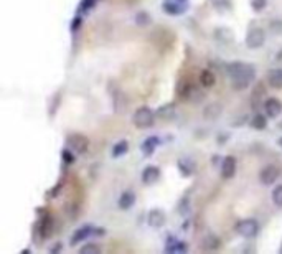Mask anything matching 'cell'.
I'll use <instances>...</instances> for the list:
<instances>
[{
    "instance_id": "obj_1",
    "label": "cell",
    "mask_w": 282,
    "mask_h": 254,
    "mask_svg": "<svg viewBox=\"0 0 282 254\" xmlns=\"http://www.w3.org/2000/svg\"><path fill=\"white\" fill-rule=\"evenodd\" d=\"M228 75L231 78V86L234 89L243 91L253 83L256 71L253 65L241 63V61H234V63L228 65Z\"/></svg>"
},
{
    "instance_id": "obj_6",
    "label": "cell",
    "mask_w": 282,
    "mask_h": 254,
    "mask_svg": "<svg viewBox=\"0 0 282 254\" xmlns=\"http://www.w3.org/2000/svg\"><path fill=\"white\" fill-rule=\"evenodd\" d=\"M68 145L76 154H84L89 149V141L84 136H81V134H73L68 139Z\"/></svg>"
},
{
    "instance_id": "obj_12",
    "label": "cell",
    "mask_w": 282,
    "mask_h": 254,
    "mask_svg": "<svg viewBox=\"0 0 282 254\" xmlns=\"http://www.w3.org/2000/svg\"><path fill=\"white\" fill-rule=\"evenodd\" d=\"M268 83L271 85V87H274V89H281L282 87V70H279V68L271 70L268 75Z\"/></svg>"
},
{
    "instance_id": "obj_16",
    "label": "cell",
    "mask_w": 282,
    "mask_h": 254,
    "mask_svg": "<svg viewBox=\"0 0 282 254\" xmlns=\"http://www.w3.org/2000/svg\"><path fill=\"white\" fill-rule=\"evenodd\" d=\"M200 83H202V86L205 87H213L214 83H216V76H214L213 71L205 70L202 71V75H200Z\"/></svg>"
},
{
    "instance_id": "obj_11",
    "label": "cell",
    "mask_w": 282,
    "mask_h": 254,
    "mask_svg": "<svg viewBox=\"0 0 282 254\" xmlns=\"http://www.w3.org/2000/svg\"><path fill=\"white\" fill-rule=\"evenodd\" d=\"M93 233H94V228H91V226L79 228V230L73 235V238H71V245H73V246L78 245V241H83V240H86V238L93 236Z\"/></svg>"
},
{
    "instance_id": "obj_10",
    "label": "cell",
    "mask_w": 282,
    "mask_h": 254,
    "mask_svg": "<svg viewBox=\"0 0 282 254\" xmlns=\"http://www.w3.org/2000/svg\"><path fill=\"white\" fill-rule=\"evenodd\" d=\"M158 178H160V170H158L157 167H153V165H148V167L143 169L142 181L145 185H153Z\"/></svg>"
},
{
    "instance_id": "obj_3",
    "label": "cell",
    "mask_w": 282,
    "mask_h": 254,
    "mask_svg": "<svg viewBox=\"0 0 282 254\" xmlns=\"http://www.w3.org/2000/svg\"><path fill=\"white\" fill-rule=\"evenodd\" d=\"M236 231L243 238H254L259 231V225L253 218H248V220H241L236 223Z\"/></svg>"
},
{
    "instance_id": "obj_7",
    "label": "cell",
    "mask_w": 282,
    "mask_h": 254,
    "mask_svg": "<svg viewBox=\"0 0 282 254\" xmlns=\"http://www.w3.org/2000/svg\"><path fill=\"white\" fill-rule=\"evenodd\" d=\"M167 221V216H165V211L163 210H158V208H153L148 211V216H147V223L150 228H162L165 225Z\"/></svg>"
},
{
    "instance_id": "obj_9",
    "label": "cell",
    "mask_w": 282,
    "mask_h": 254,
    "mask_svg": "<svg viewBox=\"0 0 282 254\" xmlns=\"http://www.w3.org/2000/svg\"><path fill=\"white\" fill-rule=\"evenodd\" d=\"M264 111L269 117H278L282 112V102L279 99H276V97H269L264 102Z\"/></svg>"
},
{
    "instance_id": "obj_21",
    "label": "cell",
    "mask_w": 282,
    "mask_h": 254,
    "mask_svg": "<svg viewBox=\"0 0 282 254\" xmlns=\"http://www.w3.org/2000/svg\"><path fill=\"white\" fill-rule=\"evenodd\" d=\"M81 254H99L101 253V248L94 245V243H88V245H84L83 248L79 250Z\"/></svg>"
},
{
    "instance_id": "obj_22",
    "label": "cell",
    "mask_w": 282,
    "mask_h": 254,
    "mask_svg": "<svg viewBox=\"0 0 282 254\" xmlns=\"http://www.w3.org/2000/svg\"><path fill=\"white\" fill-rule=\"evenodd\" d=\"M273 201L276 206H282V185H278L273 190Z\"/></svg>"
},
{
    "instance_id": "obj_25",
    "label": "cell",
    "mask_w": 282,
    "mask_h": 254,
    "mask_svg": "<svg viewBox=\"0 0 282 254\" xmlns=\"http://www.w3.org/2000/svg\"><path fill=\"white\" fill-rule=\"evenodd\" d=\"M251 7H253L256 12H261L263 8H266V0H253V2H251Z\"/></svg>"
},
{
    "instance_id": "obj_4",
    "label": "cell",
    "mask_w": 282,
    "mask_h": 254,
    "mask_svg": "<svg viewBox=\"0 0 282 254\" xmlns=\"http://www.w3.org/2000/svg\"><path fill=\"white\" fill-rule=\"evenodd\" d=\"M264 40H266V35H264V30L259 28V27H253L249 28L248 35H246V45L248 48H261L264 45Z\"/></svg>"
},
{
    "instance_id": "obj_17",
    "label": "cell",
    "mask_w": 282,
    "mask_h": 254,
    "mask_svg": "<svg viewBox=\"0 0 282 254\" xmlns=\"http://www.w3.org/2000/svg\"><path fill=\"white\" fill-rule=\"evenodd\" d=\"M157 145H158V137H148L145 139V142L142 144V152L145 155H152Z\"/></svg>"
},
{
    "instance_id": "obj_24",
    "label": "cell",
    "mask_w": 282,
    "mask_h": 254,
    "mask_svg": "<svg viewBox=\"0 0 282 254\" xmlns=\"http://www.w3.org/2000/svg\"><path fill=\"white\" fill-rule=\"evenodd\" d=\"M183 162H185V160H180V162H178V169H180V172L185 175V177H188V175L192 173V170H193V165H187Z\"/></svg>"
},
{
    "instance_id": "obj_19",
    "label": "cell",
    "mask_w": 282,
    "mask_h": 254,
    "mask_svg": "<svg viewBox=\"0 0 282 254\" xmlns=\"http://www.w3.org/2000/svg\"><path fill=\"white\" fill-rule=\"evenodd\" d=\"M251 126H253L254 129H258V131H261V129H266L268 121H266V117L263 116V114H256V116L251 119Z\"/></svg>"
},
{
    "instance_id": "obj_26",
    "label": "cell",
    "mask_w": 282,
    "mask_h": 254,
    "mask_svg": "<svg viewBox=\"0 0 282 254\" xmlns=\"http://www.w3.org/2000/svg\"><path fill=\"white\" fill-rule=\"evenodd\" d=\"M94 3H96V0H83V5H81V7H83V8H91Z\"/></svg>"
},
{
    "instance_id": "obj_14",
    "label": "cell",
    "mask_w": 282,
    "mask_h": 254,
    "mask_svg": "<svg viewBox=\"0 0 282 254\" xmlns=\"http://www.w3.org/2000/svg\"><path fill=\"white\" fill-rule=\"evenodd\" d=\"M136 203V195L132 191H124L121 196H119V208L122 210H129L132 208Z\"/></svg>"
},
{
    "instance_id": "obj_2",
    "label": "cell",
    "mask_w": 282,
    "mask_h": 254,
    "mask_svg": "<svg viewBox=\"0 0 282 254\" xmlns=\"http://www.w3.org/2000/svg\"><path fill=\"white\" fill-rule=\"evenodd\" d=\"M153 121H155V114L150 107L142 106L139 109H136L134 117H132V122L137 129H148L153 126Z\"/></svg>"
},
{
    "instance_id": "obj_15",
    "label": "cell",
    "mask_w": 282,
    "mask_h": 254,
    "mask_svg": "<svg viewBox=\"0 0 282 254\" xmlns=\"http://www.w3.org/2000/svg\"><path fill=\"white\" fill-rule=\"evenodd\" d=\"M188 250V246L185 243L175 240V238H168V245H167V251L168 253H185Z\"/></svg>"
},
{
    "instance_id": "obj_23",
    "label": "cell",
    "mask_w": 282,
    "mask_h": 254,
    "mask_svg": "<svg viewBox=\"0 0 282 254\" xmlns=\"http://www.w3.org/2000/svg\"><path fill=\"white\" fill-rule=\"evenodd\" d=\"M136 22L139 25H148L150 23V15H148L147 12H139L136 17Z\"/></svg>"
},
{
    "instance_id": "obj_8",
    "label": "cell",
    "mask_w": 282,
    "mask_h": 254,
    "mask_svg": "<svg viewBox=\"0 0 282 254\" xmlns=\"http://www.w3.org/2000/svg\"><path fill=\"white\" fill-rule=\"evenodd\" d=\"M236 173V159L233 155H228V157L223 159L221 164V175L224 178H233Z\"/></svg>"
},
{
    "instance_id": "obj_18",
    "label": "cell",
    "mask_w": 282,
    "mask_h": 254,
    "mask_svg": "<svg viewBox=\"0 0 282 254\" xmlns=\"http://www.w3.org/2000/svg\"><path fill=\"white\" fill-rule=\"evenodd\" d=\"M175 114V104H165L157 111V117L160 119H172V116Z\"/></svg>"
},
{
    "instance_id": "obj_13",
    "label": "cell",
    "mask_w": 282,
    "mask_h": 254,
    "mask_svg": "<svg viewBox=\"0 0 282 254\" xmlns=\"http://www.w3.org/2000/svg\"><path fill=\"white\" fill-rule=\"evenodd\" d=\"M219 114H221V104H218V102H212V104H208L203 111V116L205 119H208V121H214Z\"/></svg>"
},
{
    "instance_id": "obj_29",
    "label": "cell",
    "mask_w": 282,
    "mask_h": 254,
    "mask_svg": "<svg viewBox=\"0 0 282 254\" xmlns=\"http://www.w3.org/2000/svg\"><path fill=\"white\" fill-rule=\"evenodd\" d=\"M279 253H281V254H282V246H281V250H279Z\"/></svg>"
},
{
    "instance_id": "obj_20",
    "label": "cell",
    "mask_w": 282,
    "mask_h": 254,
    "mask_svg": "<svg viewBox=\"0 0 282 254\" xmlns=\"http://www.w3.org/2000/svg\"><path fill=\"white\" fill-rule=\"evenodd\" d=\"M127 149H129V144L126 141H119L114 145V149H112V155L114 157H121V155H124L127 152Z\"/></svg>"
},
{
    "instance_id": "obj_28",
    "label": "cell",
    "mask_w": 282,
    "mask_h": 254,
    "mask_svg": "<svg viewBox=\"0 0 282 254\" xmlns=\"http://www.w3.org/2000/svg\"><path fill=\"white\" fill-rule=\"evenodd\" d=\"M279 145H281V147H282V137L279 139Z\"/></svg>"
},
{
    "instance_id": "obj_27",
    "label": "cell",
    "mask_w": 282,
    "mask_h": 254,
    "mask_svg": "<svg viewBox=\"0 0 282 254\" xmlns=\"http://www.w3.org/2000/svg\"><path fill=\"white\" fill-rule=\"evenodd\" d=\"M63 159L65 160H68V164H71V162H73V155H71L70 152H68V150H65V152H63Z\"/></svg>"
},
{
    "instance_id": "obj_5",
    "label": "cell",
    "mask_w": 282,
    "mask_h": 254,
    "mask_svg": "<svg viewBox=\"0 0 282 254\" xmlns=\"http://www.w3.org/2000/svg\"><path fill=\"white\" fill-rule=\"evenodd\" d=\"M279 175H281L279 167H276V165H266V167L259 172V180H261V183H264V185H273L274 181L279 178Z\"/></svg>"
}]
</instances>
